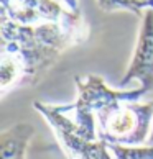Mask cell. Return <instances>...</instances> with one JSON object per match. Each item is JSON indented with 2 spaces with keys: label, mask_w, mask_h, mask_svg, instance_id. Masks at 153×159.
Here are the masks:
<instances>
[{
  "label": "cell",
  "mask_w": 153,
  "mask_h": 159,
  "mask_svg": "<svg viewBox=\"0 0 153 159\" xmlns=\"http://www.w3.org/2000/svg\"><path fill=\"white\" fill-rule=\"evenodd\" d=\"M146 144H150V146H153V123H151V129H150V136H148V139H146Z\"/></svg>",
  "instance_id": "7c38bea8"
},
{
  "label": "cell",
  "mask_w": 153,
  "mask_h": 159,
  "mask_svg": "<svg viewBox=\"0 0 153 159\" xmlns=\"http://www.w3.org/2000/svg\"><path fill=\"white\" fill-rule=\"evenodd\" d=\"M109 149L114 159H153V146L150 144H109Z\"/></svg>",
  "instance_id": "30bf717a"
},
{
  "label": "cell",
  "mask_w": 153,
  "mask_h": 159,
  "mask_svg": "<svg viewBox=\"0 0 153 159\" xmlns=\"http://www.w3.org/2000/svg\"><path fill=\"white\" fill-rule=\"evenodd\" d=\"M23 64L18 56L7 49H0V90L5 95L8 90L22 87L23 84Z\"/></svg>",
  "instance_id": "ba28073f"
},
{
  "label": "cell",
  "mask_w": 153,
  "mask_h": 159,
  "mask_svg": "<svg viewBox=\"0 0 153 159\" xmlns=\"http://www.w3.org/2000/svg\"><path fill=\"white\" fill-rule=\"evenodd\" d=\"M74 82L76 89H78L76 102L69 105H61V108L64 111H74V123L78 126V131L87 139H97L96 113L99 110L115 102H120V100L138 102L140 98L148 93L143 87L132 90L110 89L101 75L96 74H89L82 79L76 77Z\"/></svg>",
  "instance_id": "7a4b0ae2"
},
{
  "label": "cell",
  "mask_w": 153,
  "mask_h": 159,
  "mask_svg": "<svg viewBox=\"0 0 153 159\" xmlns=\"http://www.w3.org/2000/svg\"><path fill=\"white\" fill-rule=\"evenodd\" d=\"M35 136V126L17 123L0 134V159H25L26 148Z\"/></svg>",
  "instance_id": "52a82bcc"
},
{
  "label": "cell",
  "mask_w": 153,
  "mask_h": 159,
  "mask_svg": "<svg viewBox=\"0 0 153 159\" xmlns=\"http://www.w3.org/2000/svg\"><path fill=\"white\" fill-rule=\"evenodd\" d=\"M99 8L105 13L125 10L142 18L145 10L153 7V0H96Z\"/></svg>",
  "instance_id": "9c48e42d"
},
{
  "label": "cell",
  "mask_w": 153,
  "mask_h": 159,
  "mask_svg": "<svg viewBox=\"0 0 153 159\" xmlns=\"http://www.w3.org/2000/svg\"><path fill=\"white\" fill-rule=\"evenodd\" d=\"M33 108L50 123L58 139L71 159H112L109 144L104 139H87L78 131L74 120L63 111L61 105L33 102Z\"/></svg>",
  "instance_id": "277c9868"
},
{
  "label": "cell",
  "mask_w": 153,
  "mask_h": 159,
  "mask_svg": "<svg viewBox=\"0 0 153 159\" xmlns=\"http://www.w3.org/2000/svg\"><path fill=\"white\" fill-rule=\"evenodd\" d=\"M60 3H63L66 8H69L71 11H79V3L78 0H58Z\"/></svg>",
  "instance_id": "8fae6325"
},
{
  "label": "cell",
  "mask_w": 153,
  "mask_h": 159,
  "mask_svg": "<svg viewBox=\"0 0 153 159\" xmlns=\"http://www.w3.org/2000/svg\"><path fill=\"white\" fill-rule=\"evenodd\" d=\"M73 13L58 0H0V18L20 25L63 21Z\"/></svg>",
  "instance_id": "8992f818"
},
{
  "label": "cell",
  "mask_w": 153,
  "mask_h": 159,
  "mask_svg": "<svg viewBox=\"0 0 153 159\" xmlns=\"http://www.w3.org/2000/svg\"><path fill=\"white\" fill-rule=\"evenodd\" d=\"M0 34L2 49L17 54L23 64V87L35 85L64 51L84 43L89 36V26L79 10L68 20L40 25H20L0 18Z\"/></svg>",
  "instance_id": "6da1fadb"
},
{
  "label": "cell",
  "mask_w": 153,
  "mask_h": 159,
  "mask_svg": "<svg viewBox=\"0 0 153 159\" xmlns=\"http://www.w3.org/2000/svg\"><path fill=\"white\" fill-rule=\"evenodd\" d=\"M132 80H138L140 87L146 92H153V7L146 8L138 28L137 44L132 59L120 79V87L128 85Z\"/></svg>",
  "instance_id": "5b68a950"
},
{
  "label": "cell",
  "mask_w": 153,
  "mask_h": 159,
  "mask_svg": "<svg viewBox=\"0 0 153 159\" xmlns=\"http://www.w3.org/2000/svg\"><path fill=\"white\" fill-rule=\"evenodd\" d=\"M97 138L109 144H146L153 123V102L120 100L96 113Z\"/></svg>",
  "instance_id": "3957f363"
}]
</instances>
